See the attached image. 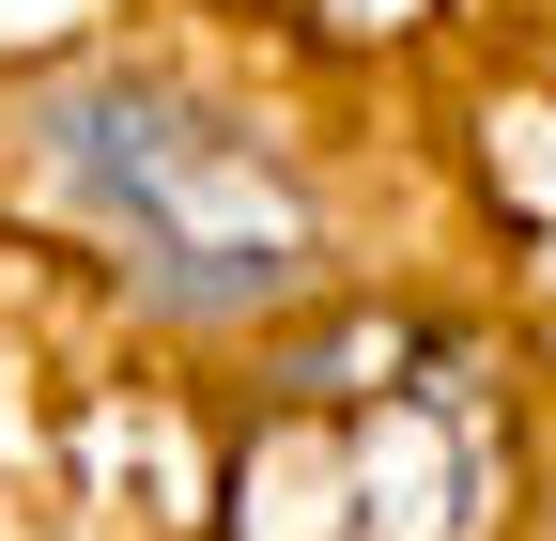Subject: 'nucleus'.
Returning <instances> with one entry per match:
<instances>
[{
	"mask_svg": "<svg viewBox=\"0 0 556 541\" xmlns=\"http://www.w3.org/2000/svg\"><path fill=\"white\" fill-rule=\"evenodd\" d=\"M31 140H47V186L139 263L155 310H263V294L309 279V186L232 109L109 62V78L31 93Z\"/></svg>",
	"mask_w": 556,
	"mask_h": 541,
	"instance_id": "nucleus-2",
	"label": "nucleus"
},
{
	"mask_svg": "<svg viewBox=\"0 0 556 541\" xmlns=\"http://www.w3.org/2000/svg\"><path fill=\"white\" fill-rule=\"evenodd\" d=\"M510 418L448 325H309L232 418V541H495Z\"/></svg>",
	"mask_w": 556,
	"mask_h": 541,
	"instance_id": "nucleus-1",
	"label": "nucleus"
}]
</instances>
